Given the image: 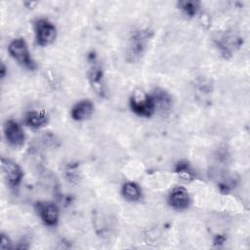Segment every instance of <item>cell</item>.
I'll list each match as a JSON object with an SVG mask.
<instances>
[{"mask_svg":"<svg viewBox=\"0 0 250 250\" xmlns=\"http://www.w3.org/2000/svg\"><path fill=\"white\" fill-rule=\"evenodd\" d=\"M151 36L152 31L147 27L138 28L131 33L126 49V58L129 62H136L142 58Z\"/></svg>","mask_w":250,"mask_h":250,"instance_id":"obj_1","label":"cell"},{"mask_svg":"<svg viewBox=\"0 0 250 250\" xmlns=\"http://www.w3.org/2000/svg\"><path fill=\"white\" fill-rule=\"evenodd\" d=\"M8 53L11 58L23 68L31 71L37 68L36 62L32 59L24 38H14L8 45Z\"/></svg>","mask_w":250,"mask_h":250,"instance_id":"obj_2","label":"cell"},{"mask_svg":"<svg viewBox=\"0 0 250 250\" xmlns=\"http://www.w3.org/2000/svg\"><path fill=\"white\" fill-rule=\"evenodd\" d=\"M129 105L131 110L140 117L149 118L156 112L151 95L140 88L132 92L129 99Z\"/></svg>","mask_w":250,"mask_h":250,"instance_id":"obj_3","label":"cell"},{"mask_svg":"<svg viewBox=\"0 0 250 250\" xmlns=\"http://www.w3.org/2000/svg\"><path fill=\"white\" fill-rule=\"evenodd\" d=\"M214 42L221 56L229 59L243 44V38L233 30H226L219 33Z\"/></svg>","mask_w":250,"mask_h":250,"instance_id":"obj_4","label":"cell"},{"mask_svg":"<svg viewBox=\"0 0 250 250\" xmlns=\"http://www.w3.org/2000/svg\"><path fill=\"white\" fill-rule=\"evenodd\" d=\"M36 43L41 47L52 44L57 37V27L48 19L39 18L33 21Z\"/></svg>","mask_w":250,"mask_h":250,"instance_id":"obj_5","label":"cell"},{"mask_svg":"<svg viewBox=\"0 0 250 250\" xmlns=\"http://www.w3.org/2000/svg\"><path fill=\"white\" fill-rule=\"evenodd\" d=\"M89 70L88 77L93 89L98 95L103 96L104 94V70L103 66L94 52L88 56Z\"/></svg>","mask_w":250,"mask_h":250,"instance_id":"obj_6","label":"cell"},{"mask_svg":"<svg viewBox=\"0 0 250 250\" xmlns=\"http://www.w3.org/2000/svg\"><path fill=\"white\" fill-rule=\"evenodd\" d=\"M1 170L7 185L11 188H16L21 185L23 172L17 162L6 157H1Z\"/></svg>","mask_w":250,"mask_h":250,"instance_id":"obj_7","label":"cell"},{"mask_svg":"<svg viewBox=\"0 0 250 250\" xmlns=\"http://www.w3.org/2000/svg\"><path fill=\"white\" fill-rule=\"evenodd\" d=\"M35 210L41 221L48 227H56L60 220V209L58 205L52 201H37Z\"/></svg>","mask_w":250,"mask_h":250,"instance_id":"obj_8","label":"cell"},{"mask_svg":"<svg viewBox=\"0 0 250 250\" xmlns=\"http://www.w3.org/2000/svg\"><path fill=\"white\" fill-rule=\"evenodd\" d=\"M3 133L7 143L14 147H21L24 145L25 134L21 125L14 120L7 119L3 125Z\"/></svg>","mask_w":250,"mask_h":250,"instance_id":"obj_9","label":"cell"},{"mask_svg":"<svg viewBox=\"0 0 250 250\" xmlns=\"http://www.w3.org/2000/svg\"><path fill=\"white\" fill-rule=\"evenodd\" d=\"M168 205L177 211H184L189 208L191 198L188 189L182 186L173 188L167 197Z\"/></svg>","mask_w":250,"mask_h":250,"instance_id":"obj_10","label":"cell"},{"mask_svg":"<svg viewBox=\"0 0 250 250\" xmlns=\"http://www.w3.org/2000/svg\"><path fill=\"white\" fill-rule=\"evenodd\" d=\"M150 95L155 104V111L162 115H166L171 111L173 107V98L167 91L161 88H155Z\"/></svg>","mask_w":250,"mask_h":250,"instance_id":"obj_11","label":"cell"},{"mask_svg":"<svg viewBox=\"0 0 250 250\" xmlns=\"http://www.w3.org/2000/svg\"><path fill=\"white\" fill-rule=\"evenodd\" d=\"M95 110L94 104L91 100L84 99L77 102L70 109V116L75 121H84L89 119Z\"/></svg>","mask_w":250,"mask_h":250,"instance_id":"obj_12","label":"cell"},{"mask_svg":"<svg viewBox=\"0 0 250 250\" xmlns=\"http://www.w3.org/2000/svg\"><path fill=\"white\" fill-rule=\"evenodd\" d=\"M22 121L28 128L38 130L49 123V115L43 110H29L24 113Z\"/></svg>","mask_w":250,"mask_h":250,"instance_id":"obj_13","label":"cell"},{"mask_svg":"<svg viewBox=\"0 0 250 250\" xmlns=\"http://www.w3.org/2000/svg\"><path fill=\"white\" fill-rule=\"evenodd\" d=\"M121 194L123 198L129 202H137L143 196L141 187L135 182H126L122 185Z\"/></svg>","mask_w":250,"mask_h":250,"instance_id":"obj_14","label":"cell"},{"mask_svg":"<svg viewBox=\"0 0 250 250\" xmlns=\"http://www.w3.org/2000/svg\"><path fill=\"white\" fill-rule=\"evenodd\" d=\"M175 172L179 175L180 178L186 181H191L194 178V172L187 160H181L176 164Z\"/></svg>","mask_w":250,"mask_h":250,"instance_id":"obj_15","label":"cell"},{"mask_svg":"<svg viewBox=\"0 0 250 250\" xmlns=\"http://www.w3.org/2000/svg\"><path fill=\"white\" fill-rule=\"evenodd\" d=\"M179 9L188 18L194 17L200 8V3L198 1L193 0H186V1H180L178 2Z\"/></svg>","mask_w":250,"mask_h":250,"instance_id":"obj_16","label":"cell"},{"mask_svg":"<svg viewBox=\"0 0 250 250\" xmlns=\"http://www.w3.org/2000/svg\"><path fill=\"white\" fill-rule=\"evenodd\" d=\"M0 248L2 250H7V249H12L14 248L13 242L11 241L10 237L6 235V233L2 232L1 233V239H0Z\"/></svg>","mask_w":250,"mask_h":250,"instance_id":"obj_17","label":"cell"},{"mask_svg":"<svg viewBox=\"0 0 250 250\" xmlns=\"http://www.w3.org/2000/svg\"><path fill=\"white\" fill-rule=\"evenodd\" d=\"M5 74H6V66L4 65V63H2V65H1V70H0V75H1V78H2V79H4Z\"/></svg>","mask_w":250,"mask_h":250,"instance_id":"obj_18","label":"cell"}]
</instances>
